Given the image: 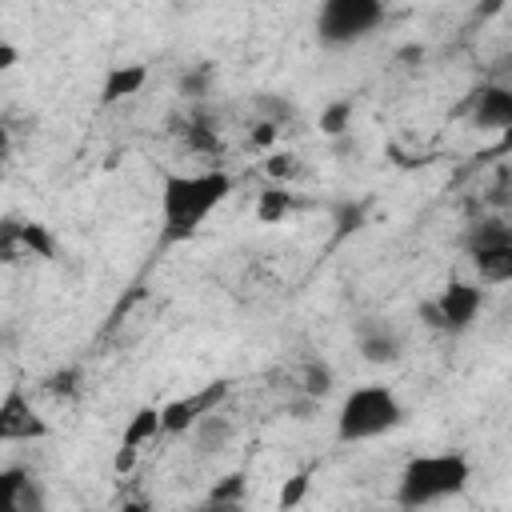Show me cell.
I'll use <instances>...</instances> for the list:
<instances>
[{"mask_svg":"<svg viewBox=\"0 0 512 512\" xmlns=\"http://www.w3.org/2000/svg\"><path fill=\"white\" fill-rule=\"evenodd\" d=\"M200 512H236V508H224V504H212V500H208Z\"/></svg>","mask_w":512,"mask_h":512,"instance_id":"4dcf8cb0","label":"cell"},{"mask_svg":"<svg viewBox=\"0 0 512 512\" xmlns=\"http://www.w3.org/2000/svg\"><path fill=\"white\" fill-rule=\"evenodd\" d=\"M44 436H48L44 416L32 408V400L20 388H8L0 400V440L4 444H32Z\"/></svg>","mask_w":512,"mask_h":512,"instance_id":"9c48e42d","label":"cell"},{"mask_svg":"<svg viewBox=\"0 0 512 512\" xmlns=\"http://www.w3.org/2000/svg\"><path fill=\"white\" fill-rule=\"evenodd\" d=\"M236 180L224 168L204 172H168L160 180V244H184L200 224L232 196Z\"/></svg>","mask_w":512,"mask_h":512,"instance_id":"6da1fadb","label":"cell"},{"mask_svg":"<svg viewBox=\"0 0 512 512\" xmlns=\"http://www.w3.org/2000/svg\"><path fill=\"white\" fill-rule=\"evenodd\" d=\"M264 172H268L276 184H284V180H292V176L300 172V160H296L292 152H272L268 164H264Z\"/></svg>","mask_w":512,"mask_h":512,"instance_id":"603a6c76","label":"cell"},{"mask_svg":"<svg viewBox=\"0 0 512 512\" xmlns=\"http://www.w3.org/2000/svg\"><path fill=\"white\" fill-rule=\"evenodd\" d=\"M352 116H356V104H352L348 96L328 100L324 112H320V132H324L328 140H336V136H344V132L352 128Z\"/></svg>","mask_w":512,"mask_h":512,"instance_id":"d6986e66","label":"cell"},{"mask_svg":"<svg viewBox=\"0 0 512 512\" xmlns=\"http://www.w3.org/2000/svg\"><path fill=\"white\" fill-rule=\"evenodd\" d=\"M208 68H192V72H184L180 76V96H188V100H200L204 92H208Z\"/></svg>","mask_w":512,"mask_h":512,"instance_id":"d4e9b609","label":"cell"},{"mask_svg":"<svg viewBox=\"0 0 512 512\" xmlns=\"http://www.w3.org/2000/svg\"><path fill=\"white\" fill-rule=\"evenodd\" d=\"M164 432V420H160V408H152V404H144V408H136L132 416H128V424H124V436H120V448H144V444H152L156 436Z\"/></svg>","mask_w":512,"mask_h":512,"instance_id":"9a60e30c","label":"cell"},{"mask_svg":"<svg viewBox=\"0 0 512 512\" xmlns=\"http://www.w3.org/2000/svg\"><path fill=\"white\" fill-rule=\"evenodd\" d=\"M120 512H148V504L144 500H128V504H120Z\"/></svg>","mask_w":512,"mask_h":512,"instance_id":"f546056e","label":"cell"},{"mask_svg":"<svg viewBox=\"0 0 512 512\" xmlns=\"http://www.w3.org/2000/svg\"><path fill=\"white\" fill-rule=\"evenodd\" d=\"M232 440H236V424L224 412H212L192 428V444L200 456H220L224 448H232Z\"/></svg>","mask_w":512,"mask_h":512,"instance_id":"5bb4252c","label":"cell"},{"mask_svg":"<svg viewBox=\"0 0 512 512\" xmlns=\"http://www.w3.org/2000/svg\"><path fill=\"white\" fill-rule=\"evenodd\" d=\"M148 84V64L140 60H128V64H108L104 80H100V104H120L128 96H140Z\"/></svg>","mask_w":512,"mask_h":512,"instance_id":"7c38bea8","label":"cell"},{"mask_svg":"<svg viewBox=\"0 0 512 512\" xmlns=\"http://www.w3.org/2000/svg\"><path fill=\"white\" fill-rule=\"evenodd\" d=\"M292 208H296V200H292V192H288L284 184H268V188L256 196V220H260V224H276V220H284Z\"/></svg>","mask_w":512,"mask_h":512,"instance_id":"e0dca14e","label":"cell"},{"mask_svg":"<svg viewBox=\"0 0 512 512\" xmlns=\"http://www.w3.org/2000/svg\"><path fill=\"white\" fill-rule=\"evenodd\" d=\"M464 112H468L472 128L508 136L512 132V88L508 84H480L468 92Z\"/></svg>","mask_w":512,"mask_h":512,"instance_id":"52a82bcc","label":"cell"},{"mask_svg":"<svg viewBox=\"0 0 512 512\" xmlns=\"http://www.w3.org/2000/svg\"><path fill=\"white\" fill-rule=\"evenodd\" d=\"M308 488H312V472L308 468H300V472H292L284 484H280V496H276V508L280 512H296L300 504H304V496H308Z\"/></svg>","mask_w":512,"mask_h":512,"instance_id":"44dd1931","label":"cell"},{"mask_svg":"<svg viewBox=\"0 0 512 512\" xmlns=\"http://www.w3.org/2000/svg\"><path fill=\"white\" fill-rule=\"evenodd\" d=\"M252 112H256V120H268V124H276V128H284L288 120H296L292 100L280 96V92H256V96H252Z\"/></svg>","mask_w":512,"mask_h":512,"instance_id":"ac0fdd59","label":"cell"},{"mask_svg":"<svg viewBox=\"0 0 512 512\" xmlns=\"http://www.w3.org/2000/svg\"><path fill=\"white\" fill-rule=\"evenodd\" d=\"M476 284H512V244H492L468 252Z\"/></svg>","mask_w":512,"mask_h":512,"instance_id":"4fadbf2b","label":"cell"},{"mask_svg":"<svg viewBox=\"0 0 512 512\" xmlns=\"http://www.w3.org/2000/svg\"><path fill=\"white\" fill-rule=\"evenodd\" d=\"M0 244H4V256L8 260L16 256V248H24V252H32L40 260H56V236L44 224H36V220H8Z\"/></svg>","mask_w":512,"mask_h":512,"instance_id":"8fae6325","label":"cell"},{"mask_svg":"<svg viewBox=\"0 0 512 512\" xmlns=\"http://www.w3.org/2000/svg\"><path fill=\"white\" fill-rule=\"evenodd\" d=\"M384 20H388V8L380 0H324L312 28L324 48H352V44H364Z\"/></svg>","mask_w":512,"mask_h":512,"instance_id":"277c9868","label":"cell"},{"mask_svg":"<svg viewBox=\"0 0 512 512\" xmlns=\"http://www.w3.org/2000/svg\"><path fill=\"white\" fill-rule=\"evenodd\" d=\"M180 144L192 152V156H220V136H216V128L204 120V116H192L184 128H180Z\"/></svg>","mask_w":512,"mask_h":512,"instance_id":"2e32d148","label":"cell"},{"mask_svg":"<svg viewBox=\"0 0 512 512\" xmlns=\"http://www.w3.org/2000/svg\"><path fill=\"white\" fill-rule=\"evenodd\" d=\"M356 352L364 364H376V368H392L404 360V336L396 324L380 320V316H364L356 324Z\"/></svg>","mask_w":512,"mask_h":512,"instance_id":"ba28073f","label":"cell"},{"mask_svg":"<svg viewBox=\"0 0 512 512\" xmlns=\"http://www.w3.org/2000/svg\"><path fill=\"white\" fill-rule=\"evenodd\" d=\"M276 136H280V128H276V124L256 120V124H252V132H248V144H252V148H272V144H276Z\"/></svg>","mask_w":512,"mask_h":512,"instance_id":"484cf974","label":"cell"},{"mask_svg":"<svg viewBox=\"0 0 512 512\" xmlns=\"http://www.w3.org/2000/svg\"><path fill=\"white\" fill-rule=\"evenodd\" d=\"M244 496V472H232V476H224L216 488H212V504H224V508H236V500Z\"/></svg>","mask_w":512,"mask_h":512,"instance_id":"7402d4cb","label":"cell"},{"mask_svg":"<svg viewBox=\"0 0 512 512\" xmlns=\"http://www.w3.org/2000/svg\"><path fill=\"white\" fill-rule=\"evenodd\" d=\"M136 456H140L136 448H116V464H112V468H116V472L124 476V472H128V468L136 464Z\"/></svg>","mask_w":512,"mask_h":512,"instance_id":"f1b7e54d","label":"cell"},{"mask_svg":"<svg viewBox=\"0 0 512 512\" xmlns=\"http://www.w3.org/2000/svg\"><path fill=\"white\" fill-rule=\"evenodd\" d=\"M224 400H228V380H212V384H204V388H196V392H188V396L168 400V404L160 408L164 432H168V436H184V432H192L204 416L220 412Z\"/></svg>","mask_w":512,"mask_h":512,"instance_id":"8992f818","label":"cell"},{"mask_svg":"<svg viewBox=\"0 0 512 512\" xmlns=\"http://www.w3.org/2000/svg\"><path fill=\"white\" fill-rule=\"evenodd\" d=\"M332 368L324 364V360H308L304 364V372H300V392L304 396H312V400H324L328 392H332Z\"/></svg>","mask_w":512,"mask_h":512,"instance_id":"ffe728a7","label":"cell"},{"mask_svg":"<svg viewBox=\"0 0 512 512\" xmlns=\"http://www.w3.org/2000/svg\"><path fill=\"white\" fill-rule=\"evenodd\" d=\"M16 60H20V48L12 40H0V68L8 72V68H16Z\"/></svg>","mask_w":512,"mask_h":512,"instance_id":"83f0119b","label":"cell"},{"mask_svg":"<svg viewBox=\"0 0 512 512\" xmlns=\"http://www.w3.org/2000/svg\"><path fill=\"white\" fill-rule=\"evenodd\" d=\"M364 228V204H340L336 212V240H344L348 232H360Z\"/></svg>","mask_w":512,"mask_h":512,"instance_id":"cb8c5ba5","label":"cell"},{"mask_svg":"<svg viewBox=\"0 0 512 512\" xmlns=\"http://www.w3.org/2000/svg\"><path fill=\"white\" fill-rule=\"evenodd\" d=\"M0 512H48L44 484L28 468L8 464L0 472Z\"/></svg>","mask_w":512,"mask_h":512,"instance_id":"30bf717a","label":"cell"},{"mask_svg":"<svg viewBox=\"0 0 512 512\" xmlns=\"http://www.w3.org/2000/svg\"><path fill=\"white\" fill-rule=\"evenodd\" d=\"M76 380H80V372H76V368H64V372L48 376V392H56V396H72V392H76Z\"/></svg>","mask_w":512,"mask_h":512,"instance_id":"4316f807","label":"cell"},{"mask_svg":"<svg viewBox=\"0 0 512 512\" xmlns=\"http://www.w3.org/2000/svg\"><path fill=\"white\" fill-rule=\"evenodd\" d=\"M480 308H484V288L476 280H448L436 296L420 304V324L444 336H460L472 328Z\"/></svg>","mask_w":512,"mask_h":512,"instance_id":"5b68a950","label":"cell"},{"mask_svg":"<svg viewBox=\"0 0 512 512\" xmlns=\"http://www.w3.org/2000/svg\"><path fill=\"white\" fill-rule=\"evenodd\" d=\"M472 480V460L464 452H420L396 476V504L404 512H424L432 504L456 500Z\"/></svg>","mask_w":512,"mask_h":512,"instance_id":"7a4b0ae2","label":"cell"},{"mask_svg":"<svg viewBox=\"0 0 512 512\" xmlns=\"http://www.w3.org/2000/svg\"><path fill=\"white\" fill-rule=\"evenodd\" d=\"M404 424V404L388 384H360L336 408V440L364 444L396 432Z\"/></svg>","mask_w":512,"mask_h":512,"instance_id":"3957f363","label":"cell"}]
</instances>
